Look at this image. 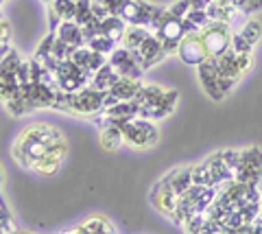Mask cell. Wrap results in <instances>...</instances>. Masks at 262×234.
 I'll return each mask as SVG.
<instances>
[{"mask_svg":"<svg viewBox=\"0 0 262 234\" xmlns=\"http://www.w3.org/2000/svg\"><path fill=\"white\" fill-rule=\"evenodd\" d=\"M11 153L15 162L22 168L31 171V166L46 156H53L63 162L66 156H68V140H66V136L57 127L46 123H35V125H29L18 136V140L13 142Z\"/></svg>","mask_w":262,"mask_h":234,"instance_id":"1","label":"cell"},{"mask_svg":"<svg viewBox=\"0 0 262 234\" xmlns=\"http://www.w3.org/2000/svg\"><path fill=\"white\" fill-rule=\"evenodd\" d=\"M55 110H63L75 116H98L105 110V92L94 88H83L79 92H61L57 94Z\"/></svg>","mask_w":262,"mask_h":234,"instance_id":"2","label":"cell"},{"mask_svg":"<svg viewBox=\"0 0 262 234\" xmlns=\"http://www.w3.org/2000/svg\"><path fill=\"white\" fill-rule=\"evenodd\" d=\"M149 33H153L155 37L160 39L162 48H164V53H166V55L177 53L179 42L186 37L184 18H177V15H173L168 9H164L160 18L149 27Z\"/></svg>","mask_w":262,"mask_h":234,"instance_id":"3","label":"cell"},{"mask_svg":"<svg viewBox=\"0 0 262 234\" xmlns=\"http://www.w3.org/2000/svg\"><path fill=\"white\" fill-rule=\"evenodd\" d=\"M122 138H125L127 144L136 149H146V147H153L158 144L160 140V132L158 127L153 125V120H146V118H131L122 125Z\"/></svg>","mask_w":262,"mask_h":234,"instance_id":"4","label":"cell"},{"mask_svg":"<svg viewBox=\"0 0 262 234\" xmlns=\"http://www.w3.org/2000/svg\"><path fill=\"white\" fill-rule=\"evenodd\" d=\"M55 81H57V88H59L61 92H79L83 90V88L90 86V77L85 70H81L79 66L72 59H66L61 61L59 66H57V70L53 72Z\"/></svg>","mask_w":262,"mask_h":234,"instance_id":"5","label":"cell"},{"mask_svg":"<svg viewBox=\"0 0 262 234\" xmlns=\"http://www.w3.org/2000/svg\"><path fill=\"white\" fill-rule=\"evenodd\" d=\"M201 35L210 57H219V55H223L225 51L232 48V31H229L227 22H210L201 31Z\"/></svg>","mask_w":262,"mask_h":234,"instance_id":"6","label":"cell"},{"mask_svg":"<svg viewBox=\"0 0 262 234\" xmlns=\"http://www.w3.org/2000/svg\"><path fill=\"white\" fill-rule=\"evenodd\" d=\"M216 61V70L221 77H229V79H238L251 68L253 63V57L251 53H236V51H225L223 55H219V57H214Z\"/></svg>","mask_w":262,"mask_h":234,"instance_id":"7","label":"cell"},{"mask_svg":"<svg viewBox=\"0 0 262 234\" xmlns=\"http://www.w3.org/2000/svg\"><path fill=\"white\" fill-rule=\"evenodd\" d=\"M241 153H243V164H241V171L236 173V182L260 186V182H262V151L258 147H249Z\"/></svg>","mask_w":262,"mask_h":234,"instance_id":"8","label":"cell"},{"mask_svg":"<svg viewBox=\"0 0 262 234\" xmlns=\"http://www.w3.org/2000/svg\"><path fill=\"white\" fill-rule=\"evenodd\" d=\"M177 55L179 59H182L184 63H188V66H199V63L206 61L210 55H208V48L206 44H203V35L201 31L199 33H190L186 35L182 42H179V48H177Z\"/></svg>","mask_w":262,"mask_h":234,"instance_id":"9","label":"cell"},{"mask_svg":"<svg viewBox=\"0 0 262 234\" xmlns=\"http://www.w3.org/2000/svg\"><path fill=\"white\" fill-rule=\"evenodd\" d=\"M107 63L120 77H127V79H140L144 72L140 68V63H138V59L134 57V51H129L125 46H116V51L107 57Z\"/></svg>","mask_w":262,"mask_h":234,"instance_id":"10","label":"cell"},{"mask_svg":"<svg viewBox=\"0 0 262 234\" xmlns=\"http://www.w3.org/2000/svg\"><path fill=\"white\" fill-rule=\"evenodd\" d=\"M196 72H199L201 88L206 90V94L210 96V99L212 101H223L225 94L221 92V86H219V70H216L214 57H208L203 63H199V66H196Z\"/></svg>","mask_w":262,"mask_h":234,"instance_id":"11","label":"cell"},{"mask_svg":"<svg viewBox=\"0 0 262 234\" xmlns=\"http://www.w3.org/2000/svg\"><path fill=\"white\" fill-rule=\"evenodd\" d=\"M177 199L179 195L173 190V186H170V182L164 177V180L158 182V186L153 188V195H151V201H153V206L158 208V210L162 215H166L173 219V215H175V208H177Z\"/></svg>","mask_w":262,"mask_h":234,"instance_id":"12","label":"cell"},{"mask_svg":"<svg viewBox=\"0 0 262 234\" xmlns=\"http://www.w3.org/2000/svg\"><path fill=\"white\" fill-rule=\"evenodd\" d=\"M134 57L138 59L142 70H149L151 66H155L158 61H162L164 57H166V53H164V48H162V42L151 33L142 42V46L138 48V51H134Z\"/></svg>","mask_w":262,"mask_h":234,"instance_id":"13","label":"cell"},{"mask_svg":"<svg viewBox=\"0 0 262 234\" xmlns=\"http://www.w3.org/2000/svg\"><path fill=\"white\" fill-rule=\"evenodd\" d=\"M70 59L75 61L81 70H85L90 77H92L98 68H103L105 63H107V57H105V55L92 51V48H90L88 44L75 48V51H72V55H70Z\"/></svg>","mask_w":262,"mask_h":234,"instance_id":"14","label":"cell"},{"mask_svg":"<svg viewBox=\"0 0 262 234\" xmlns=\"http://www.w3.org/2000/svg\"><path fill=\"white\" fill-rule=\"evenodd\" d=\"M98 142L105 151H116L125 138H122V127H118L116 123H112L107 118H101L98 123Z\"/></svg>","mask_w":262,"mask_h":234,"instance_id":"15","label":"cell"},{"mask_svg":"<svg viewBox=\"0 0 262 234\" xmlns=\"http://www.w3.org/2000/svg\"><path fill=\"white\" fill-rule=\"evenodd\" d=\"M138 114H140V105H138L136 101H120V103H116V105L103 110L101 118H107V120H112V123H116L118 127H122L127 120L136 118Z\"/></svg>","mask_w":262,"mask_h":234,"instance_id":"16","label":"cell"},{"mask_svg":"<svg viewBox=\"0 0 262 234\" xmlns=\"http://www.w3.org/2000/svg\"><path fill=\"white\" fill-rule=\"evenodd\" d=\"M206 164H208L210 180H212V186H214V188H223L227 182L234 180V175H232V171H229V168L225 166L223 156H221V153H214V156H210V158L206 160Z\"/></svg>","mask_w":262,"mask_h":234,"instance_id":"17","label":"cell"},{"mask_svg":"<svg viewBox=\"0 0 262 234\" xmlns=\"http://www.w3.org/2000/svg\"><path fill=\"white\" fill-rule=\"evenodd\" d=\"M57 37H59L63 44H68L72 51L79 46H85V37H83V31H81V24H77L75 20H61L59 29H57Z\"/></svg>","mask_w":262,"mask_h":234,"instance_id":"18","label":"cell"},{"mask_svg":"<svg viewBox=\"0 0 262 234\" xmlns=\"http://www.w3.org/2000/svg\"><path fill=\"white\" fill-rule=\"evenodd\" d=\"M120 79V75L116 70H114L110 63H105L103 68H98L92 79H90V88H94V90H101V92H110L114 86H116V81Z\"/></svg>","mask_w":262,"mask_h":234,"instance_id":"19","label":"cell"},{"mask_svg":"<svg viewBox=\"0 0 262 234\" xmlns=\"http://www.w3.org/2000/svg\"><path fill=\"white\" fill-rule=\"evenodd\" d=\"M140 88H142L140 79H127V77H120L118 81H116V86H114L110 92L116 96L118 101H134L136 96H138V92H140Z\"/></svg>","mask_w":262,"mask_h":234,"instance_id":"20","label":"cell"},{"mask_svg":"<svg viewBox=\"0 0 262 234\" xmlns=\"http://www.w3.org/2000/svg\"><path fill=\"white\" fill-rule=\"evenodd\" d=\"M149 35H151V33H149V29H146V27H138V24H127L120 46L129 48V51H138V48L142 46V42H144V39L149 37Z\"/></svg>","mask_w":262,"mask_h":234,"instance_id":"21","label":"cell"},{"mask_svg":"<svg viewBox=\"0 0 262 234\" xmlns=\"http://www.w3.org/2000/svg\"><path fill=\"white\" fill-rule=\"evenodd\" d=\"M125 29H127V22L122 20L120 15H107V18L101 22V35H107V37L114 39L116 44L122 42Z\"/></svg>","mask_w":262,"mask_h":234,"instance_id":"22","label":"cell"},{"mask_svg":"<svg viewBox=\"0 0 262 234\" xmlns=\"http://www.w3.org/2000/svg\"><path fill=\"white\" fill-rule=\"evenodd\" d=\"M166 180L170 182V186H173V190L177 193V195H184V193H188L192 186V166L175 168V171H170L166 175Z\"/></svg>","mask_w":262,"mask_h":234,"instance_id":"23","label":"cell"},{"mask_svg":"<svg viewBox=\"0 0 262 234\" xmlns=\"http://www.w3.org/2000/svg\"><path fill=\"white\" fill-rule=\"evenodd\" d=\"M18 90H20V83L15 72H7L0 68V103H9L18 94Z\"/></svg>","mask_w":262,"mask_h":234,"instance_id":"24","label":"cell"},{"mask_svg":"<svg viewBox=\"0 0 262 234\" xmlns=\"http://www.w3.org/2000/svg\"><path fill=\"white\" fill-rule=\"evenodd\" d=\"M164 94H166V90L164 88H160V86H142L140 88V92H138V96H136V103L140 108H153V105H158V103L164 99Z\"/></svg>","mask_w":262,"mask_h":234,"instance_id":"25","label":"cell"},{"mask_svg":"<svg viewBox=\"0 0 262 234\" xmlns=\"http://www.w3.org/2000/svg\"><path fill=\"white\" fill-rule=\"evenodd\" d=\"M77 230H79V234H114L112 223L105 219V217H90Z\"/></svg>","mask_w":262,"mask_h":234,"instance_id":"26","label":"cell"},{"mask_svg":"<svg viewBox=\"0 0 262 234\" xmlns=\"http://www.w3.org/2000/svg\"><path fill=\"white\" fill-rule=\"evenodd\" d=\"M140 7H142V0H125L118 15L127 24H138V20H140Z\"/></svg>","mask_w":262,"mask_h":234,"instance_id":"27","label":"cell"},{"mask_svg":"<svg viewBox=\"0 0 262 234\" xmlns=\"http://www.w3.org/2000/svg\"><path fill=\"white\" fill-rule=\"evenodd\" d=\"M59 166H61V160H57V158H53V156H46V158H42L39 162H35L31 166V171L33 173H37V175H55L57 171H59Z\"/></svg>","mask_w":262,"mask_h":234,"instance_id":"28","label":"cell"},{"mask_svg":"<svg viewBox=\"0 0 262 234\" xmlns=\"http://www.w3.org/2000/svg\"><path fill=\"white\" fill-rule=\"evenodd\" d=\"M51 9L59 15L61 20H75V13H77V3L75 0H53L51 3Z\"/></svg>","mask_w":262,"mask_h":234,"instance_id":"29","label":"cell"},{"mask_svg":"<svg viewBox=\"0 0 262 234\" xmlns=\"http://www.w3.org/2000/svg\"><path fill=\"white\" fill-rule=\"evenodd\" d=\"M88 46L92 48V51L105 55V57H110V55L116 51V46H120V44H116V42H114V39H110L107 35H96L94 39H90Z\"/></svg>","mask_w":262,"mask_h":234,"instance_id":"30","label":"cell"},{"mask_svg":"<svg viewBox=\"0 0 262 234\" xmlns=\"http://www.w3.org/2000/svg\"><path fill=\"white\" fill-rule=\"evenodd\" d=\"M221 156H223V162H225V166L229 168V171H232L234 180H236V173L241 171V164H243V153H241V151L229 149V151H221Z\"/></svg>","mask_w":262,"mask_h":234,"instance_id":"31","label":"cell"},{"mask_svg":"<svg viewBox=\"0 0 262 234\" xmlns=\"http://www.w3.org/2000/svg\"><path fill=\"white\" fill-rule=\"evenodd\" d=\"M92 18V0H77V13H75V22L77 24H88Z\"/></svg>","mask_w":262,"mask_h":234,"instance_id":"32","label":"cell"},{"mask_svg":"<svg viewBox=\"0 0 262 234\" xmlns=\"http://www.w3.org/2000/svg\"><path fill=\"white\" fill-rule=\"evenodd\" d=\"M241 33L247 37V42H249V44L256 46V44L260 42V37H262V24H260L258 20H249V22L243 27Z\"/></svg>","mask_w":262,"mask_h":234,"instance_id":"33","label":"cell"},{"mask_svg":"<svg viewBox=\"0 0 262 234\" xmlns=\"http://www.w3.org/2000/svg\"><path fill=\"white\" fill-rule=\"evenodd\" d=\"M192 184H196V186H212L210 171H208V164L206 162L192 166Z\"/></svg>","mask_w":262,"mask_h":234,"instance_id":"34","label":"cell"},{"mask_svg":"<svg viewBox=\"0 0 262 234\" xmlns=\"http://www.w3.org/2000/svg\"><path fill=\"white\" fill-rule=\"evenodd\" d=\"M55 39H57V33H53V31H51V33H48V35L42 39V44H39V46H37V51H35V59H37V61H44V59L48 57V55L53 53Z\"/></svg>","mask_w":262,"mask_h":234,"instance_id":"35","label":"cell"},{"mask_svg":"<svg viewBox=\"0 0 262 234\" xmlns=\"http://www.w3.org/2000/svg\"><path fill=\"white\" fill-rule=\"evenodd\" d=\"M20 63H22V57L13 51V48H9V53H7L5 57L0 59V68L7 70V72H15V70H18Z\"/></svg>","mask_w":262,"mask_h":234,"instance_id":"36","label":"cell"},{"mask_svg":"<svg viewBox=\"0 0 262 234\" xmlns=\"http://www.w3.org/2000/svg\"><path fill=\"white\" fill-rule=\"evenodd\" d=\"M186 18L190 20V22H192V24H194V27L199 29V31H203V29H206L208 24H210V18H208L206 9H190V11H188Z\"/></svg>","mask_w":262,"mask_h":234,"instance_id":"37","label":"cell"},{"mask_svg":"<svg viewBox=\"0 0 262 234\" xmlns=\"http://www.w3.org/2000/svg\"><path fill=\"white\" fill-rule=\"evenodd\" d=\"M232 51H236V53H251L253 44H249L247 37H245L243 33H234L232 35Z\"/></svg>","mask_w":262,"mask_h":234,"instance_id":"38","label":"cell"},{"mask_svg":"<svg viewBox=\"0 0 262 234\" xmlns=\"http://www.w3.org/2000/svg\"><path fill=\"white\" fill-rule=\"evenodd\" d=\"M15 77H18V83L20 86H29L31 83V61H24L18 66V70H15Z\"/></svg>","mask_w":262,"mask_h":234,"instance_id":"39","label":"cell"},{"mask_svg":"<svg viewBox=\"0 0 262 234\" xmlns=\"http://www.w3.org/2000/svg\"><path fill=\"white\" fill-rule=\"evenodd\" d=\"M190 9H192L190 0H179V3L170 7L168 11L173 13V15H177V18H186V15H188V11H190Z\"/></svg>","mask_w":262,"mask_h":234,"instance_id":"40","label":"cell"},{"mask_svg":"<svg viewBox=\"0 0 262 234\" xmlns=\"http://www.w3.org/2000/svg\"><path fill=\"white\" fill-rule=\"evenodd\" d=\"M107 15H110L107 7H105L101 0H92V18L98 20V22H103L105 18H107Z\"/></svg>","mask_w":262,"mask_h":234,"instance_id":"41","label":"cell"},{"mask_svg":"<svg viewBox=\"0 0 262 234\" xmlns=\"http://www.w3.org/2000/svg\"><path fill=\"white\" fill-rule=\"evenodd\" d=\"M9 39H11V27H9V22L0 15V44H9Z\"/></svg>","mask_w":262,"mask_h":234,"instance_id":"42","label":"cell"},{"mask_svg":"<svg viewBox=\"0 0 262 234\" xmlns=\"http://www.w3.org/2000/svg\"><path fill=\"white\" fill-rule=\"evenodd\" d=\"M219 86H221V92L227 96L229 92H232V88L236 86V79H229V77H221L219 75Z\"/></svg>","mask_w":262,"mask_h":234,"instance_id":"43","label":"cell"},{"mask_svg":"<svg viewBox=\"0 0 262 234\" xmlns=\"http://www.w3.org/2000/svg\"><path fill=\"white\" fill-rule=\"evenodd\" d=\"M212 3V0H190L192 9H206V7Z\"/></svg>","mask_w":262,"mask_h":234,"instance_id":"44","label":"cell"},{"mask_svg":"<svg viewBox=\"0 0 262 234\" xmlns=\"http://www.w3.org/2000/svg\"><path fill=\"white\" fill-rule=\"evenodd\" d=\"M212 3H216L221 7H236V0H212Z\"/></svg>","mask_w":262,"mask_h":234,"instance_id":"45","label":"cell"},{"mask_svg":"<svg viewBox=\"0 0 262 234\" xmlns=\"http://www.w3.org/2000/svg\"><path fill=\"white\" fill-rule=\"evenodd\" d=\"M63 234H79V232H77V228H75V230H70V232H63Z\"/></svg>","mask_w":262,"mask_h":234,"instance_id":"46","label":"cell"},{"mask_svg":"<svg viewBox=\"0 0 262 234\" xmlns=\"http://www.w3.org/2000/svg\"><path fill=\"white\" fill-rule=\"evenodd\" d=\"M260 201H262V188H260Z\"/></svg>","mask_w":262,"mask_h":234,"instance_id":"47","label":"cell"},{"mask_svg":"<svg viewBox=\"0 0 262 234\" xmlns=\"http://www.w3.org/2000/svg\"><path fill=\"white\" fill-rule=\"evenodd\" d=\"M0 184H3V177H0Z\"/></svg>","mask_w":262,"mask_h":234,"instance_id":"48","label":"cell"},{"mask_svg":"<svg viewBox=\"0 0 262 234\" xmlns=\"http://www.w3.org/2000/svg\"><path fill=\"white\" fill-rule=\"evenodd\" d=\"M0 5H3V0H0Z\"/></svg>","mask_w":262,"mask_h":234,"instance_id":"49","label":"cell"}]
</instances>
